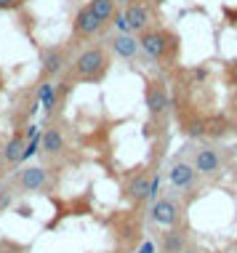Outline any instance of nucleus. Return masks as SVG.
Listing matches in <instances>:
<instances>
[{
    "label": "nucleus",
    "mask_w": 237,
    "mask_h": 253,
    "mask_svg": "<svg viewBox=\"0 0 237 253\" xmlns=\"http://www.w3.org/2000/svg\"><path fill=\"white\" fill-rule=\"evenodd\" d=\"M150 184H152V173L150 170H141V173L128 184V197L133 203H144L150 200Z\"/></svg>",
    "instance_id": "11"
},
{
    "label": "nucleus",
    "mask_w": 237,
    "mask_h": 253,
    "mask_svg": "<svg viewBox=\"0 0 237 253\" xmlns=\"http://www.w3.org/2000/svg\"><path fill=\"white\" fill-rule=\"evenodd\" d=\"M24 147H27L24 133H22V131L13 133V139H11L8 144H5V149H3V160H5V163H11V166L22 163V152H24Z\"/></svg>",
    "instance_id": "14"
},
{
    "label": "nucleus",
    "mask_w": 237,
    "mask_h": 253,
    "mask_svg": "<svg viewBox=\"0 0 237 253\" xmlns=\"http://www.w3.org/2000/svg\"><path fill=\"white\" fill-rule=\"evenodd\" d=\"M59 93H56V85L48 83V80H43V85L38 88V101L43 104L45 112H53V104H56Z\"/></svg>",
    "instance_id": "17"
},
{
    "label": "nucleus",
    "mask_w": 237,
    "mask_h": 253,
    "mask_svg": "<svg viewBox=\"0 0 237 253\" xmlns=\"http://www.w3.org/2000/svg\"><path fill=\"white\" fill-rule=\"evenodd\" d=\"M51 184L48 179V168L43 166H30V168H22V173L16 176V187L22 192H40Z\"/></svg>",
    "instance_id": "4"
},
{
    "label": "nucleus",
    "mask_w": 237,
    "mask_h": 253,
    "mask_svg": "<svg viewBox=\"0 0 237 253\" xmlns=\"http://www.w3.org/2000/svg\"><path fill=\"white\" fill-rule=\"evenodd\" d=\"M168 179H171V184L176 189H189L195 184V179H198V170L192 168V163H173L171 170H168Z\"/></svg>",
    "instance_id": "10"
},
{
    "label": "nucleus",
    "mask_w": 237,
    "mask_h": 253,
    "mask_svg": "<svg viewBox=\"0 0 237 253\" xmlns=\"http://www.w3.org/2000/svg\"><path fill=\"white\" fill-rule=\"evenodd\" d=\"M179 205H176L171 197H160V200H155L152 203V208H150V218L155 224H160V227H176L179 224Z\"/></svg>",
    "instance_id": "5"
},
{
    "label": "nucleus",
    "mask_w": 237,
    "mask_h": 253,
    "mask_svg": "<svg viewBox=\"0 0 237 253\" xmlns=\"http://www.w3.org/2000/svg\"><path fill=\"white\" fill-rule=\"evenodd\" d=\"M144 101H147V109H150L152 118H162L165 109H168L165 83H162V80H150V83H147V91H144Z\"/></svg>",
    "instance_id": "6"
},
{
    "label": "nucleus",
    "mask_w": 237,
    "mask_h": 253,
    "mask_svg": "<svg viewBox=\"0 0 237 253\" xmlns=\"http://www.w3.org/2000/svg\"><path fill=\"white\" fill-rule=\"evenodd\" d=\"M139 253H155V245H152V243H144V245L139 248Z\"/></svg>",
    "instance_id": "24"
},
{
    "label": "nucleus",
    "mask_w": 237,
    "mask_h": 253,
    "mask_svg": "<svg viewBox=\"0 0 237 253\" xmlns=\"http://www.w3.org/2000/svg\"><path fill=\"white\" fill-rule=\"evenodd\" d=\"M11 203H13V192L11 189H0V213H3Z\"/></svg>",
    "instance_id": "20"
},
{
    "label": "nucleus",
    "mask_w": 237,
    "mask_h": 253,
    "mask_svg": "<svg viewBox=\"0 0 237 253\" xmlns=\"http://www.w3.org/2000/svg\"><path fill=\"white\" fill-rule=\"evenodd\" d=\"M16 5H22V0H0V11H11Z\"/></svg>",
    "instance_id": "23"
},
{
    "label": "nucleus",
    "mask_w": 237,
    "mask_h": 253,
    "mask_svg": "<svg viewBox=\"0 0 237 253\" xmlns=\"http://www.w3.org/2000/svg\"><path fill=\"white\" fill-rule=\"evenodd\" d=\"M192 168L198 170L200 176H219L221 173V155L216 152L213 147H200L195 152Z\"/></svg>",
    "instance_id": "7"
},
{
    "label": "nucleus",
    "mask_w": 237,
    "mask_h": 253,
    "mask_svg": "<svg viewBox=\"0 0 237 253\" xmlns=\"http://www.w3.org/2000/svg\"><path fill=\"white\" fill-rule=\"evenodd\" d=\"M40 152H45V155L64 152V136L56 128H48L45 133H40Z\"/></svg>",
    "instance_id": "13"
},
{
    "label": "nucleus",
    "mask_w": 237,
    "mask_h": 253,
    "mask_svg": "<svg viewBox=\"0 0 237 253\" xmlns=\"http://www.w3.org/2000/svg\"><path fill=\"white\" fill-rule=\"evenodd\" d=\"M112 51L123 59H133L139 53V40L131 32H120V35L112 38Z\"/></svg>",
    "instance_id": "12"
},
{
    "label": "nucleus",
    "mask_w": 237,
    "mask_h": 253,
    "mask_svg": "<svg viewBox=\"0 0 237 253\" xmlns=\"http://www.w3.org/2000/svg\"><path fill=\"white\" fill-rule=\"evenodd\" d=\"M112 22H115V27H118L120 32H128V22H125V16H123V13H120V11H115Z\"/></svg>",
    "instance_id": "21"
},
{
    "label": "nucleus",
    "mask_w": 237,
    "mask_h": 253,
    "mask_svg": "<svg viewBox=\"0 0 237 253\" xmlns=\"http://www.w3.org/2000/svg\"><path fill=\"white\" fill-rule=\"evenodd\" d=\"M88 8L93 11V16L99 19L101 24H107V22H112V16H115V0H91L88 3Z\"/></svg>",
    "instance_id": "16"
},
{
    "label": "nucleus",
    "mask_w": 237,
    "mask_h": 253,
    "mask_svg": "<svg viewBox=\"0 0 237 253\" xmlns=\"http://www.w3.org/2000/svg\"><path fill=\"white\" fill-rule=\"evenodd\" d=\"M101 24L96 16H93V11L83 5V8H78L75 19H72V32H75V38H93L96 32L101 30Z\"/></svg>",
    "instance_id": "8"
},
{
    "label": "nucleus",
    "mask_w": 237,
    "mask_h": 253,
    "mask_svg": "<svg viewBox=\"0 0 237 253\" xmlns=\"http://www.w3.org/2000/svg\"><path fill=\"white\" fill-rule=\"evenodd\" d=\"M38 152H40V136H38V139H30V141H27V147H24V152H22V163L30 160V157H35Z\"/></svg>",
    "instance_id": "19"
},
{
    "label": "nucleus",
    "mask_w": 237,
    "mask_h": 253,
    "mask_svg": "<svg viewBox=\"0 0 237 253\" xmlns=\"http://www.w3.org/2000/svg\"><path fill=\"white\" fill-rule=\"evenodd\" d=\"M139 48L147 53L150 59L160 61V59H168L171 51L176 48V38L171 35L168 30H160V27H150L139 35Z\"/></svg>",
    "instance_id": "2"
},
{
    "label": "nucleus",
    "mask_w": 237,
    "mask_h": 253,
    "mask_svg": "<svg viewBox=\"0 0 237 253\" xmlns=\"http://www.w3.org/2000/svg\"><path fill=\"white\" fill-rule=\"evenodd\" d=\"M123 16L128 22V32H131V35H141L144 30L152 27V13H150V8H147L141 0H131V3L125 5Z\"/></svg>",
    "instance_id": "3"
},
{
    "label": "nucleus",
    "mask_w": 237,
    "mask_h": 253,
    "mask_svg": "<svg viewBox=\"0 0 237 253\" xmlns=\"http://www.w3.org/2000/svg\"><path fill=\"white\" fill-rule=\"evenodd\" d=\"M200 131H202V133H208V136H224V133L229 131V123H227V118L216 115V118H208L205 123H202Z\"/></svg>",
    "instance_id": "18"
},
{
    "label": "nucleus",
    "mask_w": 237,
    "mask_h": 253,
    "mask_svg": "<svg viewBox=\"0 0 237 253\" xmlns=\"http://www.w3.org/2000/svg\"><path fill=\"white\" fill-rule=\"evenodd\" d=\"M40 72H43V78L48 80L53 78V75H59L64 70V61H67V53L64 48H43V53H40Z\"/></svg>",
    "instance_id": "9"
},
{
    "label": "nucleus",
    "mask_w": 237,
    "mask_h": 253,
    "mask_svg": "<svg viewBox=\"0 0 237 253\" xmlns=\"http://www.w3.org/2000/svg\"><path fill=\"white\" fill-rule=\"evenodd\" d=\"M160 248H162V253H184V248H187L184 232L168 229L165 235H162V240H160Z\"/></svg>",
    "instance_id": "15"
},
{
    "label": "nucleus",
    "mask_w": 237,
    "mask_h": 253,
    "mask_svg": "<svg viewBox=\"0 0 237 253\" xmlns=\"http://www.w3.org/2000/svg\"><path fill=\"white\" fill-rule=\"evenodd\" d=\"M40 136V126H35V123H30V126L24 128V139L30 141V139H38Z\"/></svg>",
    "instance_id": "22"
},
{
    "label": "nucleus",
    "mask_w": 237,
    "mask_h": 253,
    "mask_svg": "<svg viewBox=\"0 0 237 253\" xmlns=\"http://www.w3.org/2000/svg\"><path fill=\"white\" fill-rule=\"evenodd\" d=\"M107 70H110L107 51L99 48V45H91V48L80 51L78 59L72 61V80H80V83H99V80H104Z\"/></svg>",
    "instance_id": "1"
}]
</instances>
